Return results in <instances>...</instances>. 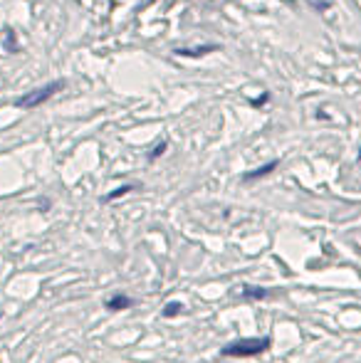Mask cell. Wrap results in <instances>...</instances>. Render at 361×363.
<instances>
[{
	"label": "cell",
	"instance_id": "obj_1",
	"mask_svg": "<svg viewBox=\"0 0 361 363\" xmlns=\"http://www.w3.org/2000/svg\"><path fill=\"white\" fill-rule=\"evenodd\" d=\"M272 341L267 336L262 339H240V341H233L223 349V356H233V359H248V356H260L262 351L270 349Z\"/></svg>",
	"mask_w": 361,
	"mask_h": 363
},
{
	"label": "cell",
	"instance_id": "obj_2",
	"mask_svg": "<svg viewBox=\"0 0 361 363\" xmlns=\"http://www.w3.org/2000/svg\"><path fill=\"white\" fill-rule=\"evenodd\" d=\"M60 89H62V82H50L48 86H40V89H33V91H28V94H23L15 101V106H20V109H33V106H40L43 101L52 99Z\"/></svg>",
	"mask_w": 361,
	"mask_h": 363
},
{
	"label": "cell",
	"instance_id": "obj_3",
	"mask_svg": "<svg viewBox=\"0 0 361 363\" xmlns=\"http://www.w3.org/2000/svg\"><path fill=\"white\" fill-rule=\"evenodd\" d=\"M134 301L129 299V296H124V294H116V296H111V299H106V309L109 311H121V309H126V306H131Z\"/></svg>",
	"mask_w": 361,
	"mask_h": 363
},
{
	"label": "cell",
	"instance_id": "obj_4",
	"mask_svg": "<svg viewBox=\"0 0 361 363\" xmlns=\"http://www.w3.org/2000/svg\"><path fill=\"white\" fill-rule=\"evenodd\" d=\"M274 168H277V161H270L267 166H262V168H255V171H248L245 176V181H255V178H262V176H267V173H272Z\"/></svg>",
	"mask_w": 361,
	"mask_h": 363
},
{
	"label": "cell",
	"instance_id": "obj_5",
	"mask_svg": "<svg viewBox=\"0 0 361 363\" xmlns=\"http://www.w3.org/2000/svg\"><path fill=\"white\" fill-rule=\"evenodd\" d=\"M243 296H245V299H265L267 289H262V287H245V289H243Z\"/></svg>",
	"mask_w": 361,
	"mask_h": 363
},
{
	"label": "cell",
	"instance_id": "obj_6",
	"mask_svg": "<svg viewBox=\"0 0 361 363\" xmlns=\"http://www.w3.org/2000/svg\"><path fill=\"white\" fill-rule=\"evenodd\" d=\"M181 309H183V304H179V301H171V304L164 309V316H176V314H181Z\"/></svg>",
	"mask_w": 361,
	"mask_h": 363
},
{
	"label": "cell",
	"instance_id": "obj_7",
	"mask_svg": "<svg viewBox=\"0 0 361 363\" xmlns=\"http://www.w3.org/2000/svg\"><path fill=\"white\" fill-rule=\"evenodd\" d=\"M131 191V186H124V188H116V191H111L109 196H106V201H114V198H119V196H126V193Z\"/></svg>",
	"mask_w": 361,
	"mask_h": 363
},
{
	"label": "cell",
	"instance_id": "obj_8",
	"mask_svg": "<svg viewBox=\"0 0 361 363\" xmlns=\"http://www.w3.org/2000/svg\"><path fill=\"white\" fill-rule=\"evenodd\" d=\"M164 151H166V144H159V146H156V148H154V153H151V158L161 156V153H164Z\"/></svg>",
	"mask_w": 361,
	"mask_h": 363
},
{
	"label": "cell",
	"instance_id": "obj_9",
	"mask_svg": "<svg viewBox=\"0 0 361 363\" xmlns=\"http://www.w3.org/2000/svg\"><path fill=\"white\" fill-rule=\"evenodd\" d=\"M265 101H267V94L262 96V99H255V101H252V104H255V106H260V104H265Z\"/></svg>",
	"mask_w": 361,
	"mask_h": 363
},
{
	"label": "cell",
	"instance_id": "obj_10",
	"mask_svg": "<svg viewBox=\"0 0 361 363\" xmlns=\"http://www.w3.org/2000/svg\"><path fill=\"white\" fill-rule=\"evenodd\" d=\"M359 158H361V151H359Z\"/></svg>",
	"mask_w": 361,
	"mask_h": 363
}]
</instances>
